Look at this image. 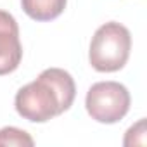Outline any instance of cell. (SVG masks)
Instances as JSON below:
<instances>
[{
	"label": "cell",
	"instance_id": "6da1fadb",
	"mask_svg": "<svg viewBox=\"0 0 147 147\" xmlns=\"http://www.w3.org/2000/svg\"><path fill=\"white\" fill-rule=\"evenodd\" d=\"M76 97L75 80L61 67H49L16 94V111L28 121L45 123L66 113Z\"/></svg>",
	"mask_w": 147,
	"mask_h": 147
},
{
	"label": "cell",
	"instance_id": "7a4b0ae2",
	"mask_svg": "<svg viewBox=\"0 0 147 147\" xmlns=\"http://www.w3.org/2000/svg\"><path fill=\"white\" fill-rule=\"evenodd\" d=\"M131 50V35L126 26L111 21L102 24L92 36L88 61L99 73L119 71Z\"/></svg>",
	"mask_w": 147,
	"mask_h": 147
},
{
	"label": "cell",
	"instance_id": "3957f363",
	"mask_svg": "<svg viewBox=\"0 0 147 147\" xmlns=\"http://www.w3.org/2000/svg\"><path fill=\"white\" fill-rule=\"evenodd\" d=\"M130 102L131 97L125 85L118 82H99L88 88L85 107L92 119L113 125L126 116Z\"/></svg>",
	"mask_w": 147,
	"mask_h": 147
},
{
	"label": "cell",
	"instance_id": "277c9868",
	"mask_svg": "<svg viewBox=\"0 0 147 147\" xmlns=\"http://www.w3.org/2000/svg\"><path fill=\"white\" fill-rule=\"evenodd\" d=\"M23 59L19 26L12 14L0 11V76L16 71Z\"/></svg>",
	"mask_w": 147,
	"mask_h": 147
},
{
	"label": "cell",
	"instance_id": "5b68a950",
	"mask_svg": "<svg viewBox=\"0 0 147 147\" xmlns=\"http://www.w3.org/2000/svg\"><path fill=\"white\" fill-rule=\"evenodd\" d=\"M67 0H21L23 11L33 21H52L59 18L66 9Z\"/></svg>",
	"mask_w": 147,
	"mask_h": 147
},
{
	"label": "cell",
	"instance_id": "8992f818",
	"mask_svg": "<svg viewBox=\"0 0 147 147\" xmlns=\"http://www.w3.org/2000/svg\"><path fill=\"white\" fill-rule=\"evenodd\" d=\"M33 144H35V140L24 130H19L16 126H5L0 130V145H28V147H31Z\"/></svg>",
	"mask_w": 147,
	"mask_h": 147
}]
</instances>
